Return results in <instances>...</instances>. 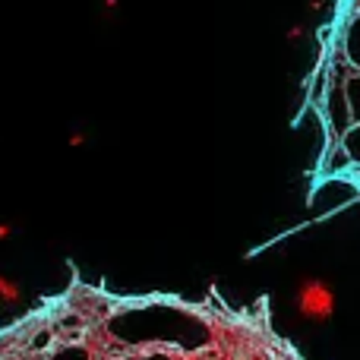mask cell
Returning <instances> with one entry per match:
<instances>
[{"label":"cell","mask_w":360,"mask_h":360,"mask_svg":"<svg viewBox=\"0 0 360 360\" xmlns=\"http://www.w3.org/2000/svg\"><path fill=\"white\" fill-rule=\"evenodd\" d=\"M351 70V67H348ZM345 70V73H348ZM345 73L332 70L329 76V89H326L323 101H319V111H323V120L329 127L332 136L342 139L345 133L354 127V117H351V105H348V92H345Z\"/></svg>","instance_id":"obj_2"},{"label":"cell","mask_w":360,"mask_h":360,"mask_svg":"<svg viewBox=\"0 0 360 360\" xmlns=\"http://www.w3.org/2000/svg\"><path fill=\"white\" fill-rule=\"evenodd\" d=\"M22 304V285L13 275L0 272V310H16Z\"/></svg>","instance_id":"obj_4"},{"label":"cell","mask_w":360,"mask_h":360,"mask_svg":"<svg viewBox=\"0 0 360 360\" xmlns=\"http://www.w3.org/2000/svg\"><path fill=\"white\" fill-rule=\"evenodd\" d=\"M294 310L304 323L326 326L335 316V288L319 275H304L294 288Z\"/></svg>","instance_id":"obj_1"},{"label":"cell","mask_w":360,"mask_h":360,"mask_svg":"<svg viewBox=\"0 0 360 360\" xmlns=\"http://www.w3.org/2000/svg\"><path fill=\"white\" fill-rule=\"evenodd\" d=\"M16 234H19V221H13V218H4V221H0V243L13 240Z\"/></svg>","instance_id":"obj_8"},{"label":"cell","mask_w":360,"mask_h":360,"mask_svg":"<svg viewBox=\"0 0 360 360\" xmlns=\"http://www.w3.org/2000/svg\"><path fill=\"white\" fill-rule=\"evenodd\" d=\"M101 10H105L108 16H114V13L120 10V0H101Z\"/></svg>","instance_id":"obj_10"},{"label":"cell","mask_w":360,"mask_h":360,"mask_svg":"<svg viewBox=\"0 0 360 360\" xmlns=\"http://www.w3.org/2000/svg\"><path fill=\"white\" fill-rule=\"evenodd\" d=\"M345 92H348V105H351V117H354V127L360 124V70L351 67L345 73Z\"/></svg>","instance_id":"obj_6"},{"label":"cell","mask_w":360,"mask_h":360,"mask_svg":"<svg viewBox=\"0 0 360 360\" xmlns=\"http://www.w3.org/2000/svg\"><path fill=\"white\" fill-rule=\"evenodd\" d=\"M86 143H89V136H86L82 130H73V133H70V146H73V149H79V146H86Z\"/></svg>","instance_id":"obj_9"},{"label":"cell","mask_w":360,"mask_h":360,"mask_svg":"<svg viewBox=\"0 0 360 360\" xmlns=\"http://www.w3.org/2000/svg\"><path fill=\"white\" fill-rule=\"evenodd\" d=\"M338 143L345 146V152L351 155V162H354V168H360V124L357 127H351L348 133H345Z\"/></svg>","instance_id":"obj_7"},{"label":"cell","mask_w":360,"mask_h":360,"mask_svg":"<svg viewBox=\"0 0 360 360\" xmlns=\"http://www.w3.org/2000/svg\"><path fill=\"white\" fill-rule=\"evenodd\" d=\"M297 38H304V25H291V29H288V41H297Z\"/></svg>","instance_id":"obj_11"},{"label":"cell","mask_w":360,"mask_h":360,"mask_svg":"<svg viewBox=\"0 0 360 360\" xmlns=\"http://www.w3.org/2000/svg\"><path fill=\"white\" fill-rule=\"evenodd\" d=\"M348 168H354V162H351V155L345 152L342 143H338L332 152H326V162H323V174L326 177H338V174H345Z\"/></svg>","instance_id":"obj_5"},{"label":"cell","mask_w":360,"mask_h":360,"mask_svg":"<svg viewBox=\"0 0 360 360\" xmlns=\"http://www.w3.org/2000/svg\"><path fill=\"white\" fill-rule=\"evenodd\" d=\"M342 57L351 63L354 70H360V6L351 13V19L345 22V35H342Z\"/></svg>","instance_id":"obj_3"},{"label":"cell","mask_w":360,"mask_h":360,"mask_svg":"<svg viewBox=\"0 0 360 360\" xmlns=\"http://www.w3.org/2000/svg\"><path fill=\"white\" fill-rule=\"evenodd\" d=\"M357 6H360V0H354V10H357Z\"/></svg>","instance_id":"obj_13"},{"label":"cell","mask_w":360,"mask_h":360,"mask_svg":"<svg viewBox=\"0 0 360 360\" xmlns=\"http://www.w3.org/2000/svg\"><path fill=\"white\" fill-rule=\"evenodd\" d=\"M307 10H310V13H319V10H326V0H310V4H307Z\"/></svg>","instance_id":"obj_12"}]
</instances>
